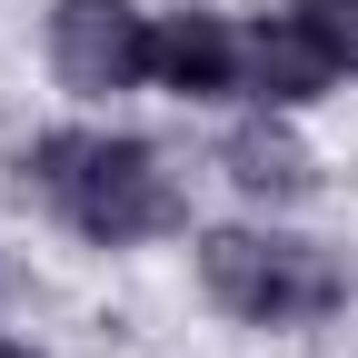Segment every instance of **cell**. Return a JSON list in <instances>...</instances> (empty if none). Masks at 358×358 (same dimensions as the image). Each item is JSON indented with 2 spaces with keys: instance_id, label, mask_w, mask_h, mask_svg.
Returning a JSON list of instances; mask_svg holds the SVG:
<instances>
[{
  "instance_id": "1",
  "label": "cell",
  "mask_w": 358,
  "mask_h": 358,
  "mask_svg": "<svg viewBox=\"0 0 358 358\" xmlns=\"http://www.w3.org/2000/svg\"><path fill=\"white\" fill-rule=\"evenodd\" d=\"M20 199H40L60 229L100 239V249L169 239L189 219V189L169 179V159L150 140H120V129H40L20 150Z\"/></svg>"
},
{
  "instance_id": "2",
  "label": "cell",
  "mask_w": 358,
  "mask_h": 358,
  "mask_svg": "<svg viewBox=\"0 0 358 358\" xmlns=\"http://www.w3.org/2000/svg\"><path fill=\"white\" fill-rule=\"evenodd\" d=\"M199 289L249 329H308L348 299V268L319 239H289V229H209L199 239Z\"/></svg>"
},
{
  "instance_id": "3",
  "label": "cell",
  "mask_w": 358,
  "mask_h": 358,
  "mask_svg": "<svg viewBox=\"0 0 358 358\" xmlns=\"http://www.w3.org/2000/svg\"><path fill=\"white\" fill-rule=\"evenodd\" d=\"M50 70L80 100H120L150 80V10L140 0H60L50 10Z\"/></svg>"
},
{
  "instance_id": "4",
  "label": "cell",
  "mask_w": 358,
  "mask_h": 358,
  "mask_svg": "<svg viewBox=\"0 0 358 358\" xmlns=\"http://www.w3.org/2000/svg\"><path fill=\"white\" fill-rule=\"evenodd\" d=\"M329 80H338V60H329V40L308 30V10H279V20L239 30V90L259 110H299V100H319Z\"/></svg>"
},
{
  "instance_id": "5",
  "label": "cell",
  "mask_w": 358,
  "mask_h": 358,
  "mask_svg": "<svg viewBox=\"0 0 358 358\" xmlns=\"http://www.w3.org/2000/svg\"><path fill=\"white\" fill-rule=\"evenodd\" d=\"M150 80L169 100H229L239 90V30L209 10H169L150 20Z\"/></svg>"
},
{
  "instance_id": "6",
  "label": "cell",
  "mask_w": 358,
  "mask_h": 358,
  "mask_svg": "<svg viewBox=\"0 0 358 358\" xmlns=\"http://www.w3.org/2000/svg\"><path fill=\"white\" fill-rule=\"evenodd\" d=\"M219 159H229V179H239L249 199H299L308 179H319V169H308V150L289 140L279 120H249V129H239V140L219 150Z\"/></svg>"
},
{
  "instance_id": "7",
  "label": "cell",
  "mask_w": 358,
  "mask_h": 358,
  "mask_svg": "<svg viewBox=\"0 0 358 358\" xmlns=\"http://www.w3.org/2000/svg\"><path fill=\"white\" fill-rule=\"evenodd\" d=\"M299 10H308V30L329 40V60L358 70V0H299Z\"/></svg>"
},
{
  "instance_id": "8",
  "label": "cell",
  "mask_w": 358,
  "mask_h": 358,
  "mask_svg": "<svg viewBox=\"0 0 358 358\" xmlns=\"http://www.w3.org/2000/svg\"><path fill=\"white\" fill-rule=\"evenodd\" d=\"M0 358H40V348H20V338H0Z\"/></svg>"
}]
</instances>
